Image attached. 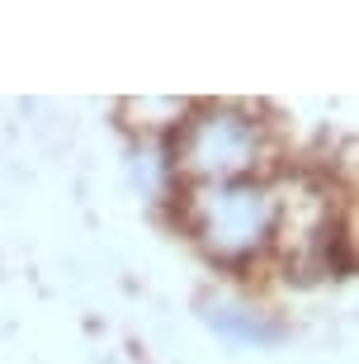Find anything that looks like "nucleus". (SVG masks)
Returning a JSON list of instances; mask_svg holds the SVG:
<instances>
[{
	"mask_svg": "<svg viewBox=\"0 0 359 364\" xmlns=\"http://www.w3.org/2000/svg\"><path fill=\"white\" fill-rule=\"evenodd\" d=\"M284 218V199L260 180H227V185H189L185 228L218 265H241L260 256Z\"/></svg>",
	"mask_w": 359,
	"mask_h": 364,
	"instance_id": "nucleus-1",
	"label": "nucleus"
},
{
	"mask_svg": "<svg viewBox=\"0 0 359 364\" xmlns=\"http://www.w3.org/2000/svg\"><path fill=\"white\" fill-rule=\"evenodd\" d=\"M265 156V123L241 105H208L189 114L175 137V166L189 185H227Z\"/></svg>",
	"mask_w": 359,
	"mask_h": 364,
	"instance_id": "nucleus-2",
	"label": "nucleus"
},
{
	"mask_svg": "<svg viewBox=\"0 0 359 364\" xmlns=\"http://www.w3.org/2000/svg\"><path fill=\"white\" fill-rule=\"evenodd\" d=\"M213 331H223L227 341H251V346H269V341H279V322H265L260 312H246V308H208L203 312Z\"/></svg>",
	"mask_w": 359,
	"mask_h": 364,
	"instance_id": "nucleus-3",
	"label": "nucleus"
}]
</instances>
